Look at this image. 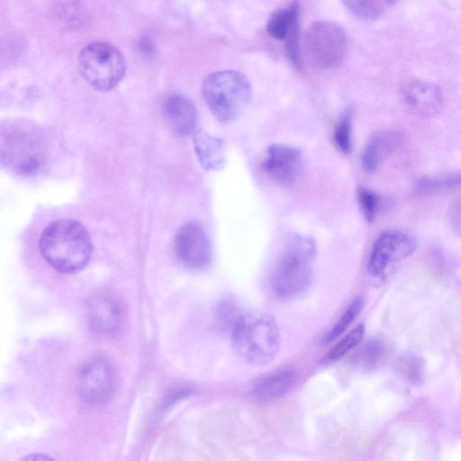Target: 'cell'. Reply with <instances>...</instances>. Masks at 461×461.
Segmentation results:
<instances>
[{"label": "cell", "mask_w": 461, "mask_h": 461, "mask_svg": "<svg viewBox=\"0 0 461 461\" xmlns=\"http://www.w3.org/2000/svg\"><path fill=\"white\" fill-rule=\"evenodd\" d=\"M39 249L46 262L59 272L76 273L89 262L93 245L85 226L77 221L59 219L41 232Z\"/></svg>", "instance_id": "6da1fadb"}, {"label": "cell", "mask_w": 461, "mask_h": 461, "mask_svg": "<svg viewBox=\"0 0 461 461\" xmlns=\"http://www.w3.org/2000/svg\"><path fill=\"white\" fill-rule=\"evenodd\" d=\"M48 142L41 129L25 120L8 121L0 130L2 164L19 176H32L45 166Z\"/></svg>", "instance_id": "7a4b0ae2"}, {"label": "cell", "mask_w": 461, "mask_h": 461, "mask_svg": "<svg viewBox=\"0 0 461 461\" xmlns=\"http://www.w3.org/2000/svg\"><path fill=\"white\" fill-rule=\"evenodd\" d=\"M316 246L312 238L291 235L270 273L269 285L273 294L281 299L302 294L312 282Z\"/></svg>", "instance_id": "3957f363"}, {"label": "cell", "mask_w": 461, "mask_h": 461, "mask_svg": "<svg viewBox=\"0 0 461 461\" xmlns=\"http://www.w3.org/2000/svg\"><path fill=\"white\" fill-rule=\"evenodd\" d=\"M232 346L245 360L255 366L270 363L280 347V332L274 318L252 311L238 317L231 330Z\"/></svg>", "instance_id": "277c9868"}, {"label": "cell", "mask_w": 461, "mask_h": 461, "mask_svg": "<svg viewBox=\"0 0 461 461\" xmlns=\"http://www.w3.org/2000/svg\"><path fill=\"white\" fill-rule=\"evenodd\" d=\"M203 95L213 116L221 122L237 120L252 98L248 77L236 70H221L209 74L203 80Z\"/></svg>", "instance_id": "5b68a950"}, {"label": "cell", "mask_w": 461, "mask_h": 461, "mask_svg": "<svg viewBox=\"0 0 461 461\" xmlns=\"http://www.w3.org/2000/svg\"><path fill=\"white\" fill-rule=\"evenodd\" d=\"M347 35L343 28L330 21L312 23L303 37V54L307 63L318 70L340 66L346 57Z\"/></svg>", "instance_id": "8992f818"}, {"label": "cell", "mask_w": 461, "mask_h": 461, "mask_svg": "<svg viewBox=\"0 0 461 461\" xmlns=\"http://www.w3.org/2000/svg\"><path fill=\"white\" fill-rule=\"evenodd\" d=\"M78 69L94 88L108 91L123 78L126 63L121 51L104 41L86 45L78 56Z\"/></svg>", "instance_id": "52a82bcc"}, {"label": "cell", "mask_w": 461, "mask_h": 461, "mask_svg": "<svg viewBox=\"0 0 461 461\" xmlns=\"http://www.w3.org/2000/svg\"><path fill=\"white\" fill-rule=\"evenodd\" d=\"M115 384L114 369L104 357H95L79 369L77 389L81 398L87 403L101 405L107 402L114 393Z\"/></svg>", "instance_id": "ba28073f"}, {"label": "cell", "mask_w": 461, "mask_h": 461, "mask_svg": "<svg viewBox=\"0 0 461 461\" xmlns=\"http://www.w3.org/2000/svg\"><path fill=\"white\" fill-rule=\"evenodd\" d=\"M174 249L178 261L191 270H203L212 261V250L210 240L196 221H190L179 228L175 240Z\"/></svg>", "instance_id": "9c48e42d"}, {"label": "cell", "mask_w": 461, "mask_h": 461, "mask_svg": "<svg viewBox=\"0 0 461 461\" xmlns=\"http://www.w3.org/2000/svg\"><path fill=\"white\" fill-rule=\"evenodd\" d=\"M416 248V240L402 231L383 232L375 241L369 257V274L373 276H383L392 263L411 256Z\"/></svg>", "instance_id": "30bf717a"}, {"label": "cell", "mask_w": 461, "mask_h": 461, "mask_svg": "<svg viewBox=\"0 0 461 461\" xmlns=\"http://www.w3.org/2000/svg\"><path fill=\"white\" fill-rule=\"evenodd\" d=\"M86 318L93 332L99 336L111 337L121 330L124 309L119 297L113 292L101 291L88 300Z\"/></svg>", "instance_id": "8fae6325"}, {"label": "cell", "mask_w": 461, "mask_h": 461, "mask_svg": "<svg viewBox=\"0 0 461 461\" xmlns=\"http://www.w3.org/2000/svg\"><path fill=\"white\" fill-rule=\"evenodd\" d=\"M262 167L276 184L291 185L302 175L303 158L301 151L294 147L273 144L267 149Z\"/></svg>", "instance_id": "7c38bea8"}, {"label": "cell", "mask_w": 461, "mask_h": 461, "mask_svg": "<svg viewBox=\"0 0 461 461\" xmlns=\"http://www.w3.org/2000/svg\"><path fill=\"white\" fill-rule=\"evenodd\" d=\"M402 101L413 113L422 117H433L443 105L440 89L434 84L425 81H413L402 90Z\"/></svg>", "instance_id": "4fadbf2b"}, {"label": "cell", "mask_w": 461, "mask_h": 461, "mask_svg": "<svg viewBox=\"0 0 461 461\" xmlns=\"http://www.w3.org/2000/svg\"><path fill=\"white\" fill-rule=\"evenodd\" d=\"M164 119L178 136H188L195 132L198 113L194 104L186 96L175 94L169 95L162 105Z\"/></svg>", "instance_id": "5bb4252c"}, {"label": "cell", "mask_w": 461, "mask_h": 461, "mask_svg": "<svg viewBox=\"0 0 461 461\" xmlns=\"http://www.w3.org/2000/svg\"><path fill=\"white\" fill-rule=\"evenodd\" d=\"M194 146L196 156L205 169L216 171L225 166L226 144L223 140L203 131H195Z\"/></svg>", "instance_id": "9a60e30c"}, {"label": "cell", "mask_w": 461, "mask_h": 461, "mask_svg": "<svg viewBox=\"0 0 461 461\" xmlns=\"http://www.w3.org/2000/svg\"><path fill=\"white\" fill-rule=\"evenodd\" d=\"M296 374L291 369H281L259 380L253 387V396L261 402H271L285 395L294 385Z\"/></svg>", "instance_id": "2e32d148"}, {"label": "cell", "mask_w": 461, "mask_h": 461, "mask_svg": "<svg viewBox=\"0 0 461 461\" xmlns=\"http://www.w3.org/2000/svg\"><path fill=\"white\" fill-rule=\"evenodd\" d=\"M299 4L294 1L288 8L275 12L267 24L268 34L276 40L285 41L293 25L299 21Z\"/></svg>", "instance_id": "e0dca14e"}, {"label": "cell", "mask_w": 461, "mask_h": 461, "mask_svg": "<svg viewBox=\"0 0 461 461\" xmlns=\"http://www.w3.org/2000/svg\"><path fill=\"white\" fill-rule=\"evenodd\" d=\"M390 147L386 135L375 136L366 145L362 155V165L366 171L375 170L384 160Z\"/></svg>", "instance_id": "ac0fdd59"}, {"label": "cell", "mask_w": 461, "mask_h": 461, "mask_svg": "<svg viewBox=\"0 0 461 461\" xmlns=\"http://www.w3.org/2000/svg\"><path fill=\"white\" fill-rule=\"evenodd\" d=\"M342 4L350 14L366 21L380 18L387 8L382 0H342Z\"/></svg>", "instance_id": "d6986e66"}, {"label": "cell", "mask_w": 461, "mask_h": 461, "mask_svg": "<svg viewBox=\"0 0 461 461\" xmlns=\"http://www.w3.org/2000/svg\"><path fill=\"white\" fill-rule=\"evenodd\" d=\"M364 306V301L362 298L357 297L348 307L343 315L339 318L337 323L333 326L331 330L325 338L326 342H330L339 337L342 333L347 330L350 324L355 321L357 315L360 313Z\"/></svg>", "instance_id": "ffe728a7"}, {"label": "cell", "mask_w": 461, "mask_h": 461, "mask_svg": "<svg viewBox=\"0 0 461 461\" xmlns=\"http://www.w3.org/2000/svg\"><path fill=\"white\" fill-rule=\"evenodd\" d=\"M351 127V113L348 111L343 113L334 130V141L336 146L345 154L349 153L352 148Z\"/></svg>", "instance_id": "44dd1931"}, {"label": "cell", "mask_w": 461, "mask_h": 461, "mask_svg": "<svg viewBox=\"0 0 461 461\" xmlns=\"http://www.w3.org/2000/svg\"><path fill=\"white\" fill-rule=\"evenodd\" d=\"M365 327L362 324L352 330L344 339H342L328 354L330 360H337L345 356L353 348L357 346L364 336Z\"/></svg>", "instance_id": "7402d4cb"}, {"label": "cell", "mask_w": 461, "mask_h": 461, "mask_svg": "<svg viewBox=\"0 0 461 461\" xmlns=\"http://www.w3.org/2000/svg\"><path fill=\"white\" fill-rule=\"evenodd\" d=\"M358 202L367 221H373L379 208V197L372 191L361 188L358 191Z\"/></svg>", "instance_id": "603a6c76"}, {"label": "cell", "mask_w": 461, "mask_h": 461, "mask_svg": "<svg viewBox=\"0 0 461 461\" xmlns=\"http://www.w3.org/2000/svg\"><path fill=\"white\" fill-rule=\"evenodd\" d=\"M299 21L291 28L285 38V50L290 61L298 68H301V50L299 44Z\"/></svg>", "instance_id": "cb8c5ba5"}, {"label": "cell", "mask_w": 461, "mask_h": 461, "mask_svg": "<svg viewBox=\"0 0 461 461\" xmlns=\"http://www.w3.org/2000/svg\"><path fill=\"white\" fill-rule=\"evenodd\" d=\"M461 185V174L440 176L439 178H427L420 183L422 189H434Z\"/></svg>", "instance_id": "d4e9b609"}, {"label": "cell", "mask_w": 461, "mask_h": 461, "mask_svg": "<svg viewBox=\"0 0 461 461\" xmlns=\"http://www.w3.org/2000/svg\"><path fill=\"white\" fill-rule=\"evenodd\" d=\"M451 221L454 230L461 236V202L455 205Z\"/></svg>", "instance_id": "484cf974"}, {"label": "cell", "mask_w": 461, "mask_h": 461, "mask_svg": "<svg viewBox=\"0 0 461 461\" xmlns=\"http://www.w3.org/2000/svg\"><path fill=\"white\" fill-rule=\"evenodd\" d=\"M25 459L42 461V460H50V459H51V457L45 456V455L37 454V455H32L30 456H27Z\"/></svg>", "instance_id": "4316f807"}, {"label": "cell", "mask_w": 461, "mask_h": 461, "mask_svg": "<svg viewBox=\"0 0 461 461\" xmlns=\"http://www.w3.org/2000/svg\"><path fill=\"white\" fill-rule=\"evenodd\" d=\"M382 1L384 3L386 7H391V6L395 5L399 0H382Z\"/></svg>", "instance_id": "83f0119b"}]
</instances>
